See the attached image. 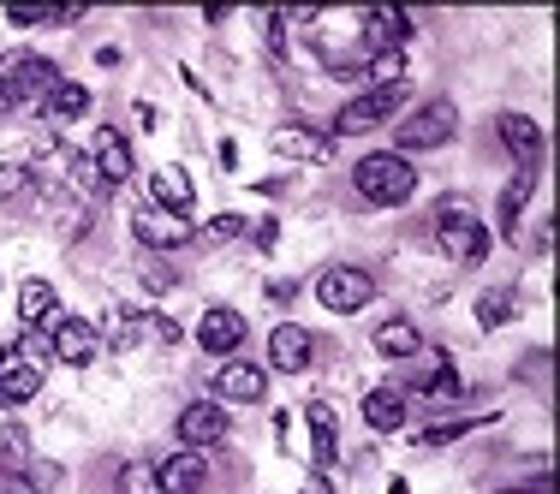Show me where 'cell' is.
Returning a JSON list of instances; mask_svg holds the SVG:
<instances>
[{
	"mask_svg": "<svg viewBox=\"0 0 560 494\" xmlns=\"http://www.w3.org/2000/svg\"><path fill=\"white\" fill-rule=\"evenodd\" d=\"M352 191L364 197L370 209H399V203L418 197V167H411L406 155H394V150H376V155H364V162L352 167Z\"/></svg>",
	"mask_w": 560,
	"mask_h": 494,
	"instance_id": "1",
	"label": "cell"
},
{
	"mask_svg": "<svg viewBox=\"0 0 560 494\" xmlns=\"http://www.w3.org/2000/svg\"><path fill=\"white\" fill-rule=\"evenodd\" d=\"M435 238H442V250H447L453 262H465V269H471V262H483L489 245H495V238H489V226L477 221V209L465 203V197H447V203L435 209Z\"/></svg>",
	"mask_w": 560,
	"mask_h": 494,
	"instance_id": "2",
	"label": "cell"
},
{
	"mask_svg": "<svg viewBox=\"0 0 560 494\" xmlns=\"http://www.w3.org/2000/svg\"><path fill=\"white\" fill-rule=\"evenodd\" d=\"M55 84H60V66L43 60V55H7V60H0V90H7L12 114H19V108H43V102L55 96Z\"/></svg>",
	"mask_w": 560,
	"mask_h": 494,
	"instance_id": "3",
	"label": "cell"
},
{
	"mask_svg": "<svg viewBox=\"0 0 560 494\" xmlns=\"http://www.w3.org/2000/svg\"><path fill=\"white\" fill-rule=\"evenodd\" d=\"M453 131H459V108H453V102H423L418 114L411 119H399L394 126V155H418V150H442V143H453Z\"/></svg>",
	"mask_w": 560,
	"mask_h": 494,
	"instance_id": "4",
	"label": "cell"
},
{
	"mask_svg": "<svg viewBox=\"0 0 560 494\" xmlns=\"http://www.w3.org/2000/svg\"><path fill=\"white\" fill-rule=\"evenodd\" d=\"M411 102V90L406 84H388V90H364V96H352V102H340V114H335V131L328 138H364V131H376V126H388V119L399 114Z\"/></svg>",
	"mask_w": 560,
	"mask_h": 494,
	"instance_id": "5",
	"label": "cell"
},
{
	"mask_svg": "<svg viewBox=\"0 0 560 494\" xmlns=\"http://www.w3.org/2000/svg\"><path fill=\"white\" fill-rule=\"evenodd\" d=\"M316 298L335 316H358L364 304H376V274L358 269V262H335V269L316 274Z\"/></svg>",
	"mask_w": 560,
	"mask_h": 494,
	"instance_id": "6",
	"label": "cell"
},
{
	"mask_svg": "<svg viewBox=\"0 0 560 494\" xmlns=\"http://www.w3.org/2000/svg\"><path fill=\"white\" fill-rule=\"evenodd\" d=\"M226 405H215V399H191V405L179 411V423H173V435H179V447L185 452H209V447H221L226 440Z\"/></svg>",
	"mask_w": 560,
	"mask_h": 494,
	"instance_id": "7",
	"label": "cell"
},
{
	"mask_svg": "<svg viewBox=\"0 0 560 494\" xmlns=\"http://www.w3.org/2000/svg\"><path fill=\"white\" fill-rule=\"evenodd\" d=\"M48 345H55V364L84 369V364H96L102 333H96V322H84V316H55V322H48Z\"/></svg>",
	"mask_w": 560,
	"mask_h": 494,
	"instance_id": "8",
	"label": "cell"
},
{
	"mask_svg": "<svg viewBox=\"0 0 560 494\" xmlns=\"http://www.w3.org/2000/svg\"><path fill=\"white\" fill-rule=\"evenodd\" d=\"M131 233H138V245L150 250V257H162V250L191 245V238H197V226L185 221V215H167V209H150V203H143L138 215H131Z\"/></svg>",
	"mask_w": 560,
	"mask_h": 494,
	"instance_id": "9",
	"label": "cell"
},
{
	"mask_svg": "<svg viewBox=\"0 0 560 494\" xmlns=\"http://www.w3.org/2000/svg\"><path fill=\"white\" fill-rule=\"evenodd\" d=\"M209 387H215V405H262V399H269L262 364H245V357H226Z\"/></svg>",
	"mask_w": 560,
	"mask_h": 494,
	"instance_id": "10",
	"label": "cell"
},
{
	"mask_svg": "<svg viewBox=\"0 0 560 494\" xmlns=\"http://www.w3.org/2000/svg\"><path fill=\"white\" fill-rule=\"evenodd\" d=\"M90 167H96V179H102V191H114V185H126L131 173H138V162H131V143H126V131H114V126H102L96 138H90Z\"/></svg>",
	"mask_w": 560,
	"mask_h": 494,
	"instance_id": "11",
	"label": "cell"
},
{
	"mask_svg": "<svg viewBox=\"0 0 560 494\" xmlns=\"http://www.w3.org/2000/svg\"><path fill=\"white\" fill-rule=\"evenodd\" d=\"M245 316L233 310V304H209L203 316H197V345H203L209 357H233L238 345H245Z\"/></svg>",
	"mask_w": 560,
	"mask_h": 494,
	"instance_id": "12",
	"label": "cell"
},
{
	"mask_svg": "<svg viewBox=\"0 0 560 494\" xmlns=\"http://www.w3.org/2000/svg\"><path fill=\"white\" fill-rule=\"evenodd\" d=\"M311 364H316V333L299 328V322H280L269 333V369H280V376H304Z\"/></svg>",
	"mask_w": 560,
	"mask_h": 494,
	"instance_id": "13",
	"label": "cell"
},
{
	"mask_svg": "<svg viewBox=\"0 0 560 494\" xmlns=\"http://www.w3.org/2000/svg\"><path fill=\"white\" fill-rule=\"evenodd\" d=\"M269 150L287 155V162H311V167L335 162V138H328V131H311V126H275L269 131Z\"/></svg>",
	"mask_w": 560,
	"mask_h": 494,
	"instance_id": "14",
	"label": "cell"
},
{
	"mask_svg": "<svg viewBox=\"0 0 560 494\" xmlns=\"http://www.w3.org/2000/svg\"><path fill=\"white\" fill-rule=\"evenodd\" d=\"M358 36H364V55H382V48H406V36H411V12H399V7H370V12H358Z\"/></svg>",
	"mask_w": 560,
	"mask_h": 494,
	"instance_id": "15",
	"label": "cell"
},
{
	"mask_svg": "<svg viewBox=\"0 0 560 494\" xmlns=\"http://www.w3.org/2000/svg\"><path fill=\"white\" fill-rule=\"evenodd\" d=\"M155 489L162 494H203L209 489V452H167L162 464H155Z\"/></svg>",
	"mask_w": 560,
	"mask_h": 494,
	"instance_id": "16",
	"label": "cell"
},
{
	"mask_svg": "<svg viewBox=\"0 0 560 494\" xmlns=\"http://www.w3.org/2000/svg\"><path fill=\"white\" fill-rule=\"evenodd\" d=\"M495 138L506 143V155L518 162V173H537L542 167V126L525 114H501L495 119Z\"/></svg>",
	"mask_w": 560,
	"mask_h": 494,
	"instance_id": "17",
	"label": "cell"
},
{
	"mask_svg": "<svg viewBox=\"0 0 560 494\" xmlns=\"http://www.w3.org/2000/svg\"><path fill=\"white\" fill-rule=\"evenodd\" d=\"M304 423H311V452H316V477H328L340 464V417L328 399H316L311 411H304Z\"/></svg>",
	"mask_w": 560,
	"mask_h": 494,
	"instance_id": "18",
	"label": "cell"
},
{
	"mask_svg": "<svg viewBox=\"0 0 560 494\" xmlns=\"http://www.w3.org/2000/svg\"><path fill=\"white\" fill-rule=\"evenodd\" d=\"M36 393H43V369H36V364H24L19 352H0V411L31 405Z\"/></svg>",
	"mask_w": 560,
	"mask_h": 494,
	"instance_id": "19",
	"label": "cell"
},
{
	"mask_svg": "<svg viewBox=\"0 0 560 494\" xmlns=\"http://www.w3.org/2000/svg\"><path fill=\"white\" fill-rule=\"evenodd\" d=\"M191 173H185L179 162H167V167H155L150 173V209H167V215H185L191 209Z\"/></svg>",
	"mask_w": 560,
	"mask_h": 494,
	"instance_id": "20",
	"label": "cell"
},
{
	"mask_svg": "<svg viewBox=\"0 0 560 494\" xmlns=\"http://www.w3.org/2000/svg\"><path fill=\"white\" fill-rule=\"evenodd\" d=\"M60 316V292H55V280H43V274H31L19 286V322L24 328H48Z\"/></svg>",
	"mask_w": 560,
	"mask_h": 494,
	"instance_id": "21",
	"label": "cell"
},
{
	"mask_svg": "<svg viewBox=\"0 0 560 494\" xmlns=\"http://www.w3.org/2000/svg\"><path fill=\"white\" fill-rule=\"evenodd\" d=\"M370 340H376V352L394 357V364H406V357L423 352V333H418V322H411V316H388V322L370 333Z\"/></svg>",
	"mask_w": 560,
	"mask_h": 494,
	"instance_id": "22",
	"label": "cell"
},
{
	"mask_svg": "<svg viewBox=\"0 0 560 494\" xmlns=\"http://www.w3.org/2000/svg\"><path fill=\"white\" fill-rule=\"evenodd\" d=\"M364 423L376 435L406 430V393H399V387H370V393H364Z\"/></svg>",
	"mask_w": 560,
	"mask_h": 494,
	"instance_id": "23",
	"label": "cell"
},
{
	"mask_svg": "<svg viewBox=\"0 0 560 494\" xmlns=\"http://www.w3.org/2000/svg\"><path fill=\"white\" fill-rule=\"evenodd\" d=\"M96 333L126 352V345H143V316H131L126 304H108V310H102V322H96Z\"/></svg>",
	"mask_w": 560,
	"mask_h": 494,
	"instance_id": "24",
	"label": "cell"
},
{
	"mask_svg": "<svg viewBox=\"0 0 560 494\" xmlns=\"http://www.w3.org/2000/svg\"><path fill=\"white\" fill-rule=\"evenodd\" d=\"M36 197V167L31 162H0V209H24Z\"/></svg>",
	"mask_w": 560,
	"mask_h": 494,
	"instance_id": "25",
	"label": "cell"
},
{
	"mask_svg": "<svg viewBox=\"0 0 560 494\" xmlns=\"http://www.w3.org/2000/svg\"><path fill=\"white\" fill-rule=\"evenodd\" d=\"M43 108H48V119H55V126H72V119H84V114H90V90H84V84H72V78H60L55 96H48Z\"/></svg>",
	"mask_w": 560,
	"mask_h": 494,
	"instance_id": "26",
	"label": "cell"
},
{
	"mask_svg": "<svg viewBox=\"0 0 560 494\" xmlns=\"http://www.w3.org/2000/svg\"><path fill=\"white\" fill-rule=\"evenodd\" d=\"M530 191H537V173H513V179H506V191H501V238L518 233V215H525Z\"/></svg>",
	"mask_w": 560,
	"mask_h": 494,
	"instance_id": "27",
	"label": "cell"
},
{
	"mask_svg": "<svg viewBox=\"0 0 560 494\" xmlns=\"http://www.w3.org/2000/svg\"><path fill=\"white\" fill-rule=\"evenodd\" d=\"M364 78H370V90L406 84V48H382V55H370L364 60Z\"/></svg>",
	"mask_w": 560,
	"mask_h": 494,
	"instance_id": "28",
	"label": "cell"
},
{
	"mask_svg": "<svg viewBox=\"0 0 560 494\" xmlns=\"http://www.w3.org/2000/svg\"><path fill=\"white\" fill-rule=\"evenodd\" d=\"M114 494H162V489H155V464H143V459L119 464V477H114Z\"/></svg>",
	"mask_w": 560,
	"mask_h": 494,
	"instance_id": "29",
	"label": "cell"
},
{
	"mask_svg": "<svg viewBox=\"0 0 560 494\" xmlns=\"http://www.w3.org/2000/svg\"><path fill=\"white\" fill-rule=\"evenodd\" d=\"M513 316H518L513 292H483V298H477V322L483 328H501V322H513Z\"/></svg>",
	"mask_w": 560,
	"mask_h": 494,
	"instance_id": "30",
	"label": "cell"
},
{
	"mask_svg": "<svg viewBox=\"0 0 560 494\" xmlns=\"http://www.w3.org/2000/svg\"><path fill=\"white\" fill-rule=\"evenodd\" d=\"M138 280L150 292H173V286H179V269H173L167 257H150V250H143V257H138Z\"/></svg>",
	"mask_w": 560,
	"mask_h": 494,
	"instance_id": "31",
	"label": "cell"
},
{
	"mask_svg": "<svg viewBox=\"0 0 560 494\" xmlns=\"http://www.w3.org/2000/svg\"><path fill=\"white\" fill-rule=\"evenodd\" d=\"M418 393H430V399H459V393H465V381L453 376V364H447V357H442V364H435L430 376L418 381Z\"/></svg>",
	"mask_w": 560,
	"mask_h": 494,
	"instance_id": "32",
	"label": "cell"
},
{
	"mask_svg": "<svg viewBox=\"0 0 560 494\" xmlns=\"http://www.w3.org/2000/svg\"><path fill=\"white\" fill-rule=\"evenodd\" d=\"M197 238H203V245H233V238H245V215H209Z\"/></svg>",
	"mask_w": 560,
	"mask_h": 494,
	"instance_id": "33",
	"label": "cell"
},
{
	"mask_svg": "<svg viewBox=\"0 0 560 494\" xmlns=\"http://www.w3.org/2000/svg\"><path fill=\"white\" fill-rule=\"evenodd\" d=\"M31 464V440H24V430H7L0 435V471H24Z\"/></svg>",
	"mask_w": 560,
	"mask_h": 494,
	"instance_id": "34",
	"label": "cell"
},
{
	"mask_svg": "<svg viewBox=\"0 0 560 494\" xmlns=\"http://www.w3.org/2000/svg\"><path fill=\"white\" fill-rule=\"evenodd\" d=\"M143 340H155V345H179V340H185V328L173 322V316H143Z\"/></svg>",
	"mask_w": 560,
	"mask_h": 494,
	"instance_id": "35",
	"label": "cell"
},
{
	"mask_svg": "<svg viewBox=\"0 0 560 494\" xmlns=\"http://www.w3.org/2000/svg\"><path fill=\"white\" fill-rule=\"evenodd\" d=\"M245 233L257 238V250H275V238H280V221H275V215H262L257 226H245Z\"/></svg>",
	"mask_w": 560,
	"mask_h": 494,
	"instance_id": "36",
	"label": "cell"
},
{
	"mask_svg": "<svg viewBox=\"0 0 560 494\" xmlns=\"http://www.w3.org/2000/svg\"><path fill=\"white\" fill-rule=\"evenodd\" d=\"M0 494H43V489H36L24 471H0Z\"/></svg>",
	"mask_w": 560,
	"mask_h": 494,
	"instance_id": "37",
	"label": "cell"
},
{
	"mask_svg": "<svg viewBox=\"0 0 560 494\" xmlns=\"http://www.w3.org/2000/svg\"><path fill=\"white\" fill-rule=\"evenodd\" d=\"M292 292H299V286H292V280H269V298H275V304H287Z\"/></svg>",
	"mask_w": 560,
	"mask_h": 494,
	"instance_id": "38",
	"label": "cell"
},
{
	"mask_svg": "<svg viewBox=\"0 0 560 494\" xmlns=\"http://www.w3.org/2000/svg\"><path fill=\"white\" fill-rule=\"evenodd\" d=\"M501 494H549V483H525V489H501Z\"/></svg>",
	"mask_w": 560,
	"mask_h": 494,
	"instance_id": "39",
	"label": "cell"
},
{
	"mask_svg": "<svg viewBox=\"0 0 560 494\" xmlns=\"http://www.w3.org/2000/svg\"><path fill=\"white\" fill-rule=\"evenodd\" d=\"M304 494H328V477H311V483H304Z\"/></svg>",
	"mask_w": 560,
	"mask_h": 494,
	"instance_id": "40",
	"label": "cell"
},
{
	"mask_svg": "<svg viewBox=\"0 0 560 494\" xmlns=\"http://www.w3.org/2000/svg\"><path fill=\"white\" fill-rule=\"evenodd\" d=\"M12 114V102H7V90H0V119H7Z\"/></svg>",
	"mask_w": 560,
	"mask_h": 494,
	"instance_id": "41",
	"label": "cell"
},
{
	"mask_svg": "<svg viewBox=\"0 0 560 494\" xmlns=\"http://www.w3.org/2000/svg\"><path fill=\"white\" fill-rule=\"evenodd\" d=\"M388 494H411V489H406V483H394V489H388Z\"/></svg>",
	"mask_w": 560,
	"mask_h": 494,
	"instance_id": "42",
	"label": "cell"
},
{
	"mask_svg": "<svg viewBox=\"0 0 560 494\" xmlns=\"http://www.w3.org/2000/svg\"><path fill=\"white\" fill-rule=\"evenodd\" d=\"M0 286H7V280H0Z\"/></svg>",
	"mask_w": 560,
	"mask_h": 494,
	"instance_id": "43",
	"label": "cell"
}]
</instances>
